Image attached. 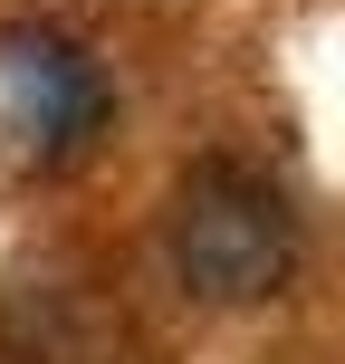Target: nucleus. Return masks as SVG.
I'll list each match as a JSON object with an SVG mask.
<instances>
[{"label":"nucleus","mask_w":345,"mask_h":364,"mask_svg":"<svg viewBox=\"0 0 345 364\" xmlns=\"http://www.w3.org/2000/svg\"><path fill=\"white\" fill-rule=\"evenodd\" d=\"M164 250H173V278L211 307H259V297L288 288L297 269V211L269 173L230 164H192L173 182V220H164Z\"/></svg>","instance_id":"1"},{"label":"nucleus","mask_w":345,"mask_h":364,"mask_svg":"<svg viewBox=\"0 0 345 364\" xmlns=\"http://www.w3.org/2000/svg\"><path fill=\"white\" fill-rule=\"evenodd\" d=\"M0 106L29 154H77L106 125V68L58 29H0Z\"/></svg>","instance_id":"2"}]
</instances>
